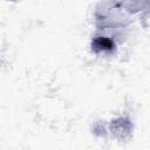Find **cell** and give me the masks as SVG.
I'll use <instances>...</instances> for the list:
<instances>
[{"label": "cell", "mask_w": 150, "mask_h": 150, "mask_svg": "<svg viewBox=\"0 0 150 150\" xmlns=\"http://www.w3.org/2000/svg\"><path fill=\"white\" fill-rule=\"evenodd\" d=\"M95 47L101 50H111L114 47V43L108 38H98L95 41Z\"/></svg>", "instance_id": "cell-1"}]
</instances>
